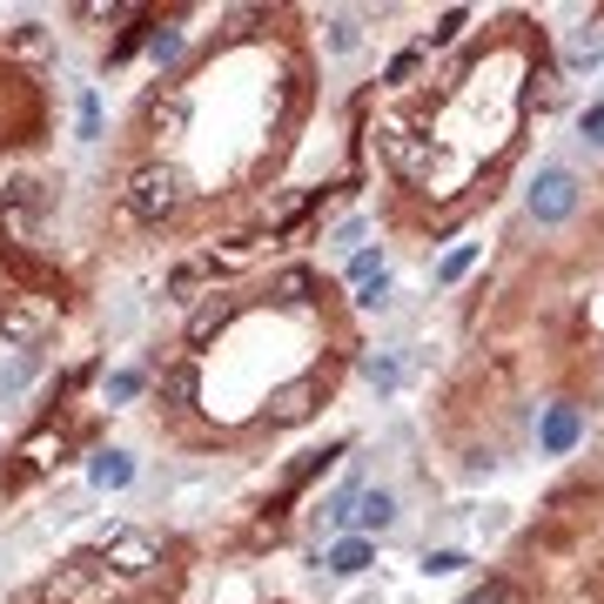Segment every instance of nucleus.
Returning <instances> with one entry per match:
<instances>
[{
    "label": "nucleus",
    "instance_id": "obj_1",
    "mask_svg": "<svg viewBox=\"0 0 604 604\" xmlns=\"http://www.w3.org/2000/svg\"><path fill=\"white\" fill-rule=\"evenodd\" d=\"M531 27L510 21V34L477 40V48L451 67L436 95L410 121H396L383 135L396 182L423 195L436 222H457L477 195H491V175L517 148V128L531 114Z\"/></svg>",
    "mask_w": 604,
    "mask_h": 604
}]
</instances>
